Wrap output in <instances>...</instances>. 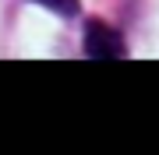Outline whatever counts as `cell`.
<instances>
[{
	"mask_svg": "<svg viewBox=\"0 0 159 155\" xmlns=\"http://www.w3.org/2000/svg\"><path fill=\"white\" fill-rule=\"evenodd\" d=\"M85 53L92 60H120V57H127V46H124V35L117 28H110L106 21H89Z\"/></svg>",
	"mask_w": 159,
	"mask_h": 155,
	"instance_id": "obj_1",
	"label": "cell"
},
{
	"mask_svg": "<svg viewBox=\"0 0 159 155\" xmlns=\"http://www.w3.org/2000/svg\"><path fill=\"white\" fill-rule=\"evenodd\" d=\"M35 4L50 7V11H57V14H74L78 11V0H35Z\"/></svg>",
	"mask_w": 159,
	"mask_h": 155,
	"instance_id": "obj_2",
	"label": "cell"
}]
</instances>
